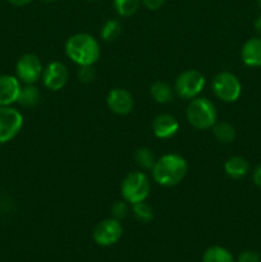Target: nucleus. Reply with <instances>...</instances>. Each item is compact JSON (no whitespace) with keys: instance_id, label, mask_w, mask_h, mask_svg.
I'll list each match as a JSON object with an SVG mask.
<instances>
[{"instance_id":"f257e3e1","label":"nucleus","mask_w":261,"mask_h":262,"mask_svg":"<svg viewBox=\"0 0 261 262\" xmlns=\"http://www.w3.org/2000/svg\"><path fill=\"white\" fill-rule=\"evenodd\" d=\"M188 165L183 156L178 154H165L156 159L154 168L151 169L153 178L159 186L174 187L181 183L186 177Z\"/></svg>"},{"instance_id":"f03ea898","label":"nucleus","mask_w":261,"mask_h":262,"mask_svg":"<svg viewBox=\"0 0 261 262\" xmlns=\"http://www.w3.org/2000/svg\"><path fill=\"white\" fill-rule=\"evenodd\" d=\"M66 55L77 66H94L100 59V43L89 33H74L67 40Z\"/></svg>"},{"instance_id":"7ed1b4c3","label":"nucleus","mask_w":261,"mask_h":262,"mask_svg":"<svg viewBox=\"0 0 261 262\" xmlns=\"http://www.w3.org/2000/svg\"><path fill=\"white\" fill-rule=\"evenodd\" d=\"M186 117L189 124L199 130L211 129L217 120L216 107L207 97L197 96L189 101L186 110Z\"/></svg>"},{"instance_id":"20e7f679","label":"nucleus","mask_w":261,"mask_h":262,"mask_svg":"<svg viewBox=\"0 0 261 262\" xmlns=\"http://www.w3.org/2000/svg\"><path fill=\"white\" fill-rule=\"evenodd\" d=\"M150 179L143 171H130L120 184V193L129 205L146 201L150 194Z\"/></svg>"},{"instance_id":"39448f33","label":"nucleus","mask_w":261,"mask_h":262,"mask_svg":"<svg viewBox=\"0 0 261 262\" xmlns=\"http://www.w3.org/2000/svg\"><path fill=\"white\" fill-rule=\"evenodd\" d=\"M206 79L200 71L187 69L177 77L174 82V91L184 100H192L199 96L204 90Z\"/></svg>"},{"instance_id":"423d86ee","label":"nucleus","mask_w":261,"mask_h":262,"mask_svg":"<svg viewBox=\"0 0 261 262\" xmlns=\"http://www.w3.org/2000/svg\"><path fill=\"white\" fill-rule=\"evenodd\" d=\"M212 92L224 102H235L242 94V84L237 76L230 72H220L212 79Z\"/></svg>"},{"instance_id":"0eeeda50","label":"nucleus","mask_w":261,"mask_h":262,"mask_svg":"<svg viewBox=\"0 0 261 262\" xmlns=\"http://www.w3.org/2000/svg\"><path fill=\"white\" fill-rule=\"evenodd\" d=\"M23 127V115L13 106H0V145L17 137Z\"/></svg>"},{"instance_id":"6e6552de","label":"nucleus","mask_w":261,"mask_h":262,"mask_svg":"<svg viewBox=\"0 0 261 262\" xmlns=\"http://www.w3.org/2000/svg\"><path fill=\"white\" fill-rule=\"evenodd\" d=\"M42 64L35 54H23L15 64V77L25 84H35L42 76Z\"/></svg>"},{"instance_id":"1a4fd4ad","label":"nucleus","mask_w":261,"mask_h":262,"mask_svg":"<svg viewBox=\"0 0 261 262\" xmlns=\"http://www.w3.org/2000/svg\"><path fill=\"white\" fill-rule=\"evenodd\" d=\"M123 235V227L119 220L114 217L104 219L97 223L92 232V238L95 242L102 247H109L115 245Z\"/></svg>"},{"instance_id":"9d476101","label":"nucleus","mask_w":261,"mask_h":262,"mask_svg":"<svg viewBox=\"0 0 261 262\" xmlns=\"http://www.w3.org/2000/svg\"><path fill=\"white\" fill-rule=\"evenodd\" d=\"M42 83L50 91H60L67 86L69 79V71L61 61H50L42 71Z\"/></svg>"},{"instance_id":"9b49d317","label":"nucleus","mask_w":261,"mask_h":262,"mask_svg":"<svg viewBox=\"0 0 261 262\" xmlns=\"http://www.w3.org/2000/svg\"><path fill=\"white\" fill-rule=\"evenodd\" d=\"M133 96L125 89H113L106 96L110 112L117 115H128L133 109Z\"/></svg>"},{"instance_id":"f8f14e48","label":"nucleus","mask_w":261,"mask_h":262,"mask_svg":"<svg viewBox=\"0 0 261 262\" xmlns=\"http://www.w3.org/2000/svg\"><path fill=\"white\" fill-rule=\"evenodd\" d=\"M22 84L15 76L3 74L0 76V106H12L18 101Z\"/></svg>"},{"instance_id":"ddd939ff","label":"nucleus","mask_w":261,"mask_h":262,"mask_svg":"<svg viewBox=\"0 0 261 262\" xmlns=\"http://www.w3.org/2000/svg\"><path fill=\"white\" fill-rule=\"evenodd\" d=\"M153 133L160 140L174 137L179 130V123L176 117L170 114H159L153 120Z\"/></svg>"},{"instance_id":"4468645a","label":"nucleus","mask_w":261,"mask_h":262,"mask_svg":"<svg viewBox=\"0 0 261 262\" xmlns=\"http://www.w3.org/2000/svg\"><path fill=\"white\" fill-rule=\"evenodd\" d=\"M241 58L245 66L251 68L261 67V37L248 38L242 46Z\"/></svg>"},{"instance_id":"2eb2a0df","label":"nucleus","mask_w":261,"mask_h":262,"mask_svg":"<svg viewBox=\"0 0 261 262\" xmlns=\"http://www.w3.org/2000/svg\"><path fill=\"white\" fill-rule=\"evenodd\" d=\"M250 170V164L242 156H232L224 163V171L232 179H241Z\"/></svg>"},{"instance_id":"dca6fc26","label":"nucleus","mask_w":261,"mask_h":262,"mask_svg":"<svg viewBox=\"0 0 261 262\" xmlns=\"http://www.w3.org/2000/svg\"><path fill=\"white\" fill-rule=\"evenodd\" d=\"M174 89H171L170 84L163 81H156L151 84L150 87V95L154 99V101L158 104H169L174 100Z\"/></svg>"},{"instance_id":"f3484780","label":"nucleus","mask_w":261,"mask_h":262,"mask_svg":"<svg viewBox=\"0 0 261 262\" xmlns=\"http://www.w3.org/2000/svg\"><path fill=\"white\" fill-rule=\"evenodd\" d=\"M40 99L41 94L35 84H25L20 90L17 102L23 107H33L40 102Z\"/></svg>"},{"instance_id":"a211bd4d","label":"nucleus","mask_w":261,"mask_h":262,"mask_svg":"<svg viewBox=\"0 0 261 262\" xmlns=\"http://www.w3.org/2000/svg\"><path fill=\"white\" fill-rule=\"evenodd\" d=\"M202 262H235L232 253L222 246H211L202 256Z\"/></svg>"},{"instance_id":"6ab92c4d","label":"nucleus","mask_w":261,"mask_h":262,"mask_svg":"<svg viewBox=\"0 0 261 262\" xmlns=\"http://www.w3.org/2000/svg\"><path fill=\"white\" fill-rule=\"evenodd\" d=\"M212 135L219 142L232 143L235 140V129L230 123L216 122L212 125Z\"/></svg>"},{"instance_id":"aec40b11","label":"nucleus","mask_w":261,"mask_h":262,"mask_svg":"<svg viewBox=\"0 0 261 262\" xmlns=\"http://www.w3.org/2000/svg\"><path fill=\"white\" fill-rule=\"evenodd\" d=\"M141 3V0H114L115 12L120 17H130L137 12Z\"/></svg>"},{"instance_id":"412c9836","label":"nucleus","mask_w":261,"mask_h":262,"mask_svg":"<svg viewBox=\"0 0 261 262\" xmlns=\"http://www.w3.org/2000/svg\"><path fill=\"white\" fill-rule=\"evenodd\" d=\"M135 160L141 168L146 169V170H151L156 163L155 155L148 147L138 148L135 154Z\"/></svg>"},{"instance_id":"4be33fe9","label":"nucleus","mask_w":261,"mask_h":262,"mask_svg":"<svg viewBox=\"0 0 261 262\" xmlns=\"http://www.w3.org/2000/svg\"><path fill=\"white\" fill-rule=\"evenodd\" d=\"M130 207H132L133 216H135L138 222L148 223L153 220L154 210H153V207H151L146 201L133 204V205H130Z\"/></svg>"},{"instance_id":"5701e85b","label":"nucleus","mask_w":261,"mask_h":262,"mask_svg":"<svg viewBox=\"0 0 261 262\" xmlns=\"http://www.w3.org/2000/svg\"><path fill=\"white\" fill-rule=\"evenodd\" d=\"M122 32L120 23L117 19H109L104 23L100 36L104 41H114Z\"/></svg>"},{"instance_id":"b1692460","label":"nucleus","mask_w":261,"mask_h":262,"mask_svg":"<svg viewBox=\"0 0 261 262\" xmlns=\"http://www.w3.org/2000/svg\"><path fill=\"white\" fill-rule=\"evenodd\" d=\"M129 214V204L124 200L122 201H115L112 205V217L117 220H123L124 217H127V215Z\"/></svg>"},{"instance_id":"393cba45","label":"nucleus","mask_w":261,"mask_h":262,"mask_svg":"<svg viewBox=\"0 0 261 262\" xmlns=\"http://www.w3.org/2000/svg\"><path fill=\"white\" fill-rule=\"evenodd\" d=\"M78 79L83 83H90L95 79V76H96V72H95L94 66H83V67H79L78 69Z\"/></svg>"},{"instance_id":"a878e982","label":"nucleus","mask_w":261,"mask_h":262,"mask_svg":"<svg viewBox=\"0 0 261 262\" xmlns=\"http://www.w3.org/2000/svg\"><path fill=\"white\" fill-rule=\"evenodd\" d=\"M235 262H261V257L255 251L247 250L240 253V256H238Z\"/></svg>"},{"instance_id":"bb28decb","label":"nucleus","mask_w":261,"mask_h":262,"mask_svg":"<svg viewBox=\"0 0 261 262\" xmlns=\"http://www.w3.org/2000/svg\"><path fill=\"white\" fill-rule=\"evenodd\" d=\"M142 4L150 10H158L166 3V0H141Z\"/></svg>"},{"instance_id":"cd10ccee","label":"nucleus","mask_w":261,"mask_h":262,"mask_svg":"<svg viewBox=\"0 0 261 262\" xmlns=\"http://www.w3.org/2000/svg\"><path fill=\"white\" fill-rule=\"evenodd\" d=\"M252 181L258 188H261V165H258L257 168L255 169L253 171V176H252Z\"/></svg>"},{"instance_id":"c85d7f7f","label":"nucleus","mask_w":261,"mask_h":262,"mask_svg":"<svg viewBox=\"0 0 261 262\" xmlns=\"http://www.w3.org/2000/svg\"><path fill=\"white\" fill-rule=\"evenodd\" d=\"M12 5H15V7H25V5L30 4L32 0H8Z\"/></svg>"},{"instance_id":"c756f323","label":"nucleus","mask_w":261,"mask_h":262,"mask_svg":"<svg viewBox=\"0 0 261 262\" xmlns=\"http://www.w3.org/2000/svg\"><path fill=\"white\" fill-rule=\"evenodd\" d=\"M255 30L257 31L258 35L261 36V14L258 15V17L256 18V20H255Z\"/></svg>"},{"instance_id":"7c9ffc66","label":"nucleus","mask_w":261,"mask_h":262,"mask_svg":"<svg viewBox=\"0 0 261 262\" xmlns=\"http://www.w3.org/2000/svg\"><path fill=\"white\" fill-rule=\"evenodd\" d=\"M42 2H45V3H54V2H56V0H42Z\"/></svg>"},{"instance_id":"2f4dec72","label":"nucleus","mask_w":261,"mask_h":262,"mask_svg":"<svg viewBox=\"0 0 261 262\" xmlns=\"http://www.w3.org/2000/svg\"><path fill=\"white\" fill-rule=\"evenodd\" d=\"M257 2H258V7L261 8V0H257Z\"/></svg>"},{"instance_id":"473e14b6","label":"nucleus","mask_w":261,"mask_h":262,"mask_svg":"<svg viewBox=\"0 0 261 262\" xmlns=\"http://www.w3.org/2000/svg\"><path fill=\"white\" fill-rule=\"evenodd\" d=\"M87 2H91V0H87Z\"/></svg>"}]
</instances>
